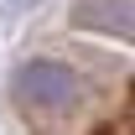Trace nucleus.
Wrapping results in <instances>:
<instances>
[{
    "label": "nucleus",
    "mask_w": 135,
    "mask_h": 135,
    "mask_svg": "<svg viewBox=\"0 0 135 135\" xmlns=\"http://www.w3.org/2000/svg\"><path fill=\"white\" fill-rule=\"evenodd\" d=\"M16 99L26 109H68L78 99V73L52 62V57H36L16 73Z\"/></svg>",
    "instance_id": "1"
},
{
    "label": "nucleus",
    "mask_w": 135,
    "mask_h": 135,
    "mask_svg": "<svg viewBox=\"0 0 135 135\" xmlns=\"http://www.w3.org/2000/svg\"><path fill=\"white\" fill-rule=\"evenodd\" d=\"M78 26L94 31H114V36H135V0H78L73 5Z\"/></svg>",
    "instance_id": "2"
}]
</instances>
